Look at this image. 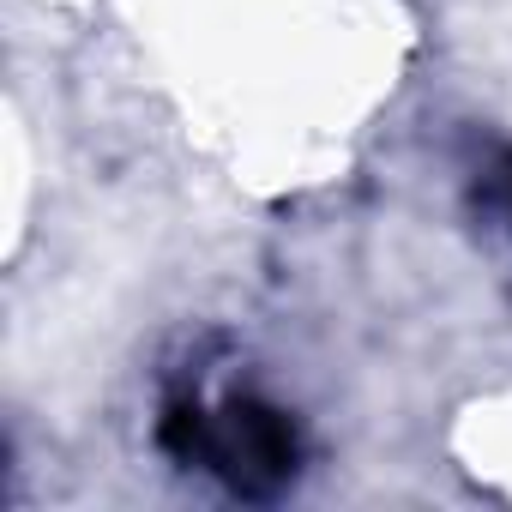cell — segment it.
<instances>
[{"label": "cell", "mask_w": 512, "mask_h": 512, "mask_svg": "<svg viewBox=\"0 0 512 512\" xmlns=\"http://www.w3.org/2000/svg\"><path fill=\"white\" fill-rule=\"evenodd\" d=\"M157 446L235 500H278L302 476V428L284 404L260 392H175L157 416Z\"/></svg>", "instance_id": "6da1fadb"}, {"label": "cell", "mask_w": 512, "mask_h": 512, "mask_svg": "<svg viewBox=\"0 0 512 512\" xmlns=\"http://www.w3.org/2000/svg\"><path fill=\"white\" fill-rule=\"evenodd\" d=\"M494 205L506 211V223H512V151H500L494 157Z\"/></svg>", "instance_id": "7a4b0ae2"}]
</instances>
